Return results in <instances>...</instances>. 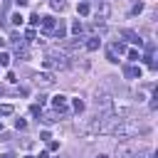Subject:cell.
<instances>
[{"instance_id": "obj_1", "label": "cell", "mask_w": 158, "mask_h": 158, "mask_svg": "<svg viewBox=\"0 0 158 158\" xmlns=\"http://www.w3.org/2000/svg\"><path fill=\"white\" fill-rule=\"evenodd\" d=\"M52 106H54L59 114H64V111H67V96H64V94H57V96H52Z\"/></svg>"}, {"instance_id": "obj_2", "label": "cell", "mask_w": 158, "mask_h": 158, "mask_svg": "<svg viewBox=\"0 0 158 158\" xmlns=\"http://www.w3.org/2000/svg\"><path fill=\"white\" fill-rule=\"evenodd\" d=\"M40 25H42L44 32H52V30L57 27V20H54L52 15H44V17H40Z\"/></svg>"}, {"instance_id": "obj_3", "label": "cell", "mask_w": 158, "mask_h": 158, "mask_svg": "<svg viewBox=\"0 0 158 158\" xmlns=\"http://www.w3.org/2000/svg\"><path fill=\"white\" fill-rule=\"evenodd\" d=\"M123 74H126V79H141V67H126L123 69Z\"/></svg>"}, {"instance_id": "obj_4", "label": "cell", "mask_w": 158, "mask_h": 158, "mask_svg": "<svg viewBox=\"0 0 158 158\" xmlns=\"http://www.w3.org/2000/svg\"><path fill=\"white\" fill-rule=\"evenodd\" d=\"M52 32H54V37H57V40H62V37H64V35H67V25H64V22H62V20H59V25H57V27H54V30H52Z\"/></svg>"}, {"instance_id": "obj_5", "label": "cell", "mask_w": 158, "mask_h": 158, "mask_svg": "<svg viewBox=\"0 0 158 158\" xmlns=\"http://www.w3.org/2000/svg\"><path fill=\"white\" fill-rule=\"evenodd\" d=\"M35 79H37V84H52V81H54V79H52V74H49V72H42V74H37V77H35Z\"/></svg>"}, {"instance_id": "obj_6", "label": "cell", "mask_w": 158, "mask_h": 158, "mask_svg": "<svg viewBox=\"0 0 158 158\" xmlns=\"http://www.w3.org/2000/svg\"><path fill=\"white\" fill-rule=\"evenodd\" d=\"M99 44H101V40H99V37H89L86 49H89V52H96V49H99Z\"/></svg>"}, {"instance_id": "obj_7", "label": "cell", "mask_w": 158, "mask_h": 158, "mask_svg": "<svg viewBox=\"0 0 158 158\" xmlns=\"http://www.w3.org/2000/svg\"><path fill=\"white\" fill-rule=\"evenodd\" d=\"M10 22H12V25H15V27H20V25H22V22H25V17H22V15H20V12H12V15H10Z\"/></svg>"}, {"instance_id": "obj_8", "label": "cell", "mask_w": 158, "mask_h": 158, "mask_svg": "<svg viewBox=\"0 0 158 158\" xmlns=\"http://www.w3.org/2000/svg\"><path fill=\"white\" fill-rule=\"evenodd\" d=\"M111 52H118V54H126V44H123V42H114V44H111Z\"/></svg>"}, {"instance_id": "obj_9", "label": "cell", "mask_w": 158, "mask_h": 158, "mask_svg": "<svg viewBox=\"0 0 158 158\" xmlns=\"http://www.w3.org/2000/svg\"><path fill=\"white\" fill-rule=\"evenodd\" d=\"M15 109H12V104H0V116H10Z\"/></svg>"}, {"instance_id": "obj_10", "label": "cell", "mask_w": 158, "mask_h": 158, "mask_svg": "<svg viewBox=\"0 0 158 158\" xmlns=\"http://www.w3.org/2000/svg\"><path fill=\"white\" fill-rule=\"evenodd\" d=\"M89 10H91L89 2H79V5H77V12H79V15H89Z\"/></svg>"}, {"instance_id": "obj_11", "label": "cell", "mask_w": 158, "mask_h": 158, "mask_svg": "<svg viewBox=\"0 0 158 158\" xmlns=\"http://www.w3.org/2000/svg\"><path fill=\"white\" fill-rule=\"evenodd\" d=\"M72 109H74L77 114H81V111H84V101H81V99H74V101H72Z\"/></svg>"}, {"instance_id": "obj_12", "label": "cell", "mask_w": 158, "mask_h": 158, "mask_svg": "<svg viewBox=\"0 0 158 158\" xmlns=\"http://www.w3.org/2000/svg\"><path fill=\"white\" fill-rule=\"evenodd\" d=\"M72 32H74V35H77V37H79V35H81V32H84V25H81V22H79V20H77V22H74V25H72Z\"/></svg>"}, {"instance_id": "obj_13", "label": "cell", "mask_w": 158, "mask_h": 158, "mask_svg": "<svg viewBox=\"0 0 158 158\" xmlns=\"http://www.w3.org/2000/svg\"><path fill=\"white\" fill-rule=\"evenodd\" d=\"M126 54H128V59H131V62H138V59H141L138 49H126Z\"/></svg>"}, {"instance_id": "obj_14", "label": "cell", "mask_w": 158, "mask_h": 158, "mask_svg": "<svg viewBox=\"0 0 158 158\" xmlns=\"http://www.w3.org/2000/svg\"><path fill=\"white\" fill-rule=\"evenodd\" d=\"M10 64V54L7 52H0V67H7Z\"/></svg>"}, {"instance_id": "obj_15", "label": "cell", "mask_w": 158, "mask_h": 158, "mask_svg": "<svg viewBox=\"0 0 158 158\" xmlns=\"http://www.w3.org/2000/svg\"><path fill=\"white\" fill-rule=\"evenodd\" d=\"M15 128H17V131H25V128H27V121H25V118H17V121H15Z\"/></svg>"}, {"instance_id": "obj_16", "label": "cell", "mask_w": 158, "mask_h": 158, "mask_svg": "<svg viewBox=\"0 0 158 158\" xmlns=\"http://www.w3.org/2000/svg\"><path fill=\"white\" fill-rule=\"evenodd\" d=\"M106 59H109L111 64H118V59H116V52H111V49L106 52Z\"/></svg>"}, {"instance_id": "obj_17", "label": "cell", "mask_w": 158, "mask_h": 158, "mask_svg": "<svg viewBox=\"0 0 158 158\" xmlns=\"http://www.w3.org/2000/svg\"><path fill=\"white\" fill-rule=\"evenodd\" d=\"M138 12H143V2H136L133 5V15H138Z\"/></svg>"}, {"instance_id": "obj_18", "label": "cell", "mask_w": 158, "mask_h": 158, "mask_svg": "<svg viewBox=\"0 0 158 158\" xmlns=\"http://www.w3.org/2000/svg\"><path fill=\"white\" fill-rule=\"evenodd\" d=\"M40 138H42V141H49L52 136H49V131H42V133H40Z\"/></svg>"}, {"instance_id": "obj_19", "label": "cell", "mask_w": 158, "mask_h": 158, "mask_svg": "<svg viewBox=\"0 0 158 158\" xmlns=\"http://www.w3.org/2000/svg\"><path fill=\"white\" fill-rule=\"evenodd\" d=\"M37 158H49V156H47V151H42V153L37 156Z\"/></svg>"}, {"instance_id": "obj_20", "label": "cell", "mask_w": 158, "mask_h": 158, "mask_svg": "<svg viewBox=\"0 0 158 158\" xmlns=\"http://www.w3.org/2000/svg\"><path fill=\"white\" fill-rule=\"evenodd\" d=\"M0 158H15V156H10V153H5V156H0Z\"/></svg>"}, {"instance_id": "obj_21", "label": "cell", "mask_w": 158, "mask_h": 158, "mask_svg": "<svg viewBox=\"0 0 158 158\" xmlns=\"http://www.w3.org/2000/svg\"><path fill=\"white\" fill-rule=\"evenodd\" d=\"M96 158H109V156H104V153H101V156H96Z\"/></svg>"}, {"instance_id": "obj_22", "label": "cell", "mask_w": 158, "mask_h": 158, "mask_svg": "<svg viewBox=\"0 0 158 158\" xmlns=\"http://www.w3.org/2000/svg\"><path fill=\"white\" fill-rule=\"evenodd\" d=\"M25 158H37V156H25Z\"/></svg>"}, {"instance_id": "obj_23", "label": "cell", "mask_w": 158, "mask_h": 158, "mask_svg": "<svg viewBox=\"0 0 158 158\" xmlns=\"http://www.w3.org/2000/svg\"><path fill=\"white\" fill-rule=\"evenodd\" d=\"M136 158H146V156H136Z\"/></svg>"}]
</instances>
